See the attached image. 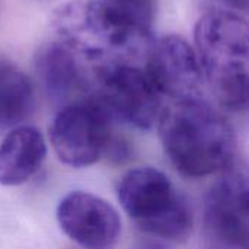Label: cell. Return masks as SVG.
Returning a JSON list of instances; mask_svg holds the SVG:
<instances>
[{
	"label": "cell",
	"instance_id": "cell-1",
	"mask_svg": "<svg viewBox=\"0 0 249 249\" xmlns=\"http://www.w3.org/2000/svg\"><path fill=\"white\" fill-rule=\"evenodd\" d=\"M158 128L171 165L185 178H206L232 165L233 128L204 98L172 101L162 108Z\"/></svg>",
	"mask_w": 249,
	"mask_h": 249
},
{
	"label": "cell",
	"instance_id": "cell-2",
	"mask_svg": "<svg viewBox=\"0 0 249 249\" xmlns=\"http://www.w3.org/2000/svg\"><path fill=\"white\" fill-rule=\"evenodd\" d=\"M196 54L204 85L220 108L245 112L249 102V26L245 18L209 10L194 28Z\"/></svg>",
	"mask_w": 249,
	"mask_h": 249
},
{
	"label": "cell",
	"instance_id": "cell-3",
	"mask_svg": "<svg viewBox=\"0 0 249 249\" xmlns=\"http://www.w3.org/2000/svg\"><path fill=\"white\" fill-rule=\"evenodd\" d=\"M53 28L58 41L95 67L131 63L144 54L150 35L128 25L99 0H70L55 9Z\"/></svg>",
	"mask_w": 249,
	"mask_h": 249
},
{
	"label": "cell",
	"instance_id": "cell-4",
	"mask_svg": "<svg viewBox=\"0 0 249 249\" xmlns=\"http://www.w3.org/2000/svg\"><path fill=\"white\" fill-rule=\"evenodd\" d=\"M118 201L139 229L156 239L185 241L194 225L188 201L175 190L171 178L152 166L130 169L117 187Z\"/></svg>",
	"mask_w": 249,
	"mask_h": 249
},
{
	"label": "cell",
	"instance_id": "cell-5",
	"mask_svg": "<svg viewBox=\"0 0 249 249\" xmlns=\"http://www.w3.org/2000/svg\"><path fill=\"white\" fill-rule=\"evenodd\" d=\"M90 95L112 121L150 130L159 120L162 96L143 69L131 63L95 67Z\"/></svg>",
	"mask_w": 249,
	"mask_h": 249
},
{
	"label": "cell",
	"instance_id": "cell-6",
	"mask_svg": "<svg viewBox=\"0 0 249 249\" xmlns=\"http://www.w3.org/2000/svg\"><path fill=\"white\" fill-rule=\"evenodd\" d=\"M112 118L92 96L66 104L50 125V142L54 153L67 166L88 168L95 165L114 139Z\"/></svg>",
	"mask_w": 249,
	"mask_h": 249
},
{
	"label": "cell",
	"instance_id": "cell-7",
	"mask_svg": "<svg viewBox=\"0 0 249 249\" xmlns=\"http://www.w3.org/2000/svg\"><path fill=\"white\" fill-rule=\"evenodd\" d=\"M144 73L160 93L172 101L203 98V71L191 44L179 35L150 39L144 51Z\"/></svg>",
	"mask_w": 249,
	"mask_h": 249
},
{
	"label": "cell",
	"instance_id": "cell-8",
	"mask_svg": "<svg viewBox=\"0 0 249 249\" xmlns=\"http://www.w3.org/2000/svg\"><path fill=\"white\" fill-rule=\"evenodd\" d=\"M204 201L209 232L225 247L249 249V184L244 169L228 166Z\"/></svg>",
	"mask_w": 249,
	"mask_h": 249
},
{
	"label": "cell",
	"instance_id": "cell-9",
	"mask_svg": "<svg viewBox=\"0 0 249 249\" xmlns=\"http://www.w3.org/2000/svg\"><path fill=\"white\" fill-rule=\"evenodd\" d=\"M63 233L83 249H112L121 235L118 210L88 191L66 194L55 210Z\"/></svg>",
	"mask_w": 249,
	"mask_h": 249
},
{
	"label": "cell",
	"instance_id": "cell-10",
	"mask_svg": "<svg viewBox=\"0 0 249 249\" xmlns=\"http://www.w3.org/2000/svg\"><path fill=\"white\" fill-rule=\"evenodd\" d=\"M83 61L60 41L44 44L35 55L36 77L45 93L55 102L83 99L92 89Z\"/></svg>",
	"mask_w": 249,
	"mask_h": 249
},
{
	"label": "cell",
	"instance_id": "cell-11",
	"mask_svg": "<svg viewBox=\"0 0 249 249\" xmlns=\"http://www.w3.org/2000/svg\"><path fill=\"white\" fill-rule=\"evenodd\" d=\"M47 152L44 134L36 127L22 124L6 131L0 142V185L26 184L42 168Z\"/></svg>",
	"mask_w": 249,
	"mask_h": 249
},
{
	"label": "cell",
	"instance_id": "cell-12",
	"mask_svg": "<svg viewBox=\"0 0 249 249\" xmlns=\"http://www.w3.org/2000/svg\"><path fill=\"white\" fill-rule=\"evenodd\" d=\"M35 88L25 71L0 58V133L22 125L35 111Z\"/></svg>",
	"mask_w": 249,
	"mask_h": 249
},
{
	"label": "cell",
	"instance_id": "cell-13",
	"mask_svg": "<svg viewBox=\"0 0 249 249\" xmlns=\"http://www.w3.org/2000/svg\"><path fill=\"white\" fill-rule=\"evenodd\" d=\"M128 25L144 35L152 34L156 16V0H99Z\"/></svg>",
	"mask_w": 249,
	"mask_h": 249
},
{
	"label": "cell",
	"instance_id": "cell-14",
	"mask_svg": "<svg viewBox=\"0 0 249 249\" xmlns=\"http://www.w3.org/2000/svg\"><path fill=\"white\" fill-rule=\"evenodd\" d=\"M207 1L213 6L212 10H225L238 15L239 12L245 13L249 7V0H207Z\"/></svg>",
	"mask_w": 249,
	"mask_h": 249
},
{
	"label": "cell",
	"instance_id": "cell-15",
	"mask_svg": "<svg viewBox=\"0 0 249 249\" xmlns=\"http://www.w3.org/2000/svg\"><path fill=\"white\" fill-rule=\"evenodd\" d=\"M134 249H171L168 245H165L160 239H146V241H142L139 242Z\"/></svg>",
	"mask_w": 249,
	"mask_h": 249
}]
</instances>
